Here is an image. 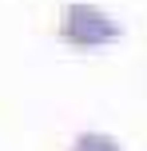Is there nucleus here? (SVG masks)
<instances>
[{"label": "nucleus", "instance_id": "nucleus-1", "mask_svg": "<svg viewBox=\"0 0 147 151\" xmlns=\"http://www.w3.org/2000/svg\"><path fill=\"white\" fill-rule=\"evenodd\" d=\"M119 36H123V24L111 20L95 4H68L60 16V40L68 48H80V52H95V48L111 44Z\"/></svg>", "mask_w": 147, "mask_h": 151}, {"label": "nucleus", "instance_id": "nucleus-2", "mask_svg": "<svg viewBox=\"0 0 147 151\" xmlns=\"http://www.w3.org/2000/svg\"><path fill=\"white\" fill-rule=\"evenodd\" d=\"M68 151H123L119 147L115 135H103V131H84V135H76V143Z\"/></svg>", "mask_w": 147, "mask_h": 151}]
</instances>
